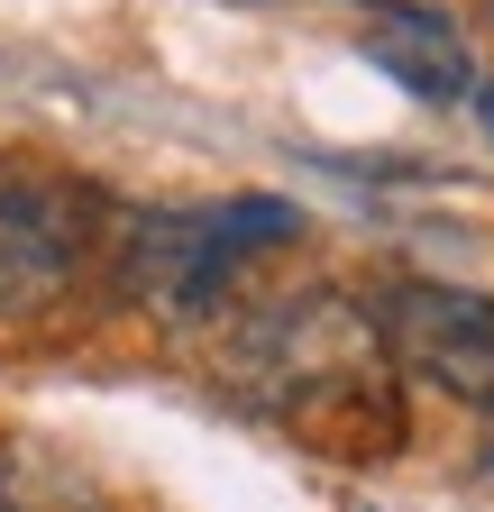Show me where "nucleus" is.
Returning <instances> with one entry per match:
<instances>
[{
  "label": "nucleus",
  "mask_w": 494,
  "mask_h": 512,
  "mask_svg": "<svg viewBox=\"0 0 494 512\" xmlns=\"http://www.w3.org/2000/svg\"><path fill=\"white\" fill-rule=\"evenodd\" d=\"M229 384L284 430L339 448V458H376L403 439L394 403V348L385 320H366L348 293H284L238 330Z\"/></svg>",
  "instance_id": "nucleus-1"
},
{
  "label": "nucleus",
  "mask_w": 494,
  "mask_h": 512,
  "mask_svg": "<svg viewBox=\"0 0 494 512\" xmlns=\"http://www.w3.org/2000/svg\"><path fill=\"white\" fill-rule=\"evenodd\" d=\"M302 211L293 202H193V211H110V275L119 293H129L147 320H165V330H202V320L229 302L238 266L257 247L293 238Z\"/></svg>",
  "instance_id": "nucleus-2"
},
{
  "label": "nucleus",
  "mask_w": 494,
  "mask_h": 512,
  "mask_svg": "<svg viewBox=\"0 0 494 512\" xmlns=\"http://www.w3.org/2000/svg\"><path fill=\"white\" fill-rule=\"evenodd\" d=\"M101 238H110V202L83 174L0 156V330H28L55 302H74Z\"/></svg>",
  "instance_id": "nucleus-3"
},
{
  "label": "nucleus",
  "mask_w": 494,
  "mask_h": 512,
  "mask_svg": "<svg viewBox=\"0 0 494 512\" xmlns=\"http://www.w3.org/2000/svg\"><path fill=\"white\" fill-rule=\"evenodd\" d=\"M385 348H394L403 375L430 384V394H449L467 412H494V302L485 293L403 275L385 293Z\"/></svg>",
  "instance_id": "nucleus-4"
},
{
  "label": "nucleus",
  "mask_w": 494,
  "mask_h": 512,
  "mask_svg": "<svg viewBox=\"0 0 494 512\" xmlns=\"http://www.w3.org/2000/svg\"><path fill=\"white\" fill-rule=\"evenodd\" d=\"M366 55H376L412 101H467V92H476L467 37H458L440 10H403V0H385L376 28H366Z\"/></svg>",
  "instance_id": "nucleus-5"
},
{
  "label": "nucleus",
  "mask_w": 494,
  "mask_h": 512,
  "mask_svg": "<svg viewBox=\"0 0 494 512\" xmlns=\"http://www.w3.org/2000/svg\"><path fill=\"white\" fill-rule=\"evenodd\" d=\"M0 512H110V494L46 439H0Z\"/></svg>",
  "instance_id": "nucleus-6"
},
{
  "label": "nucleus",
  "mask_w": 494,
  "mask_h": 512,
  "mask_svg": "<svg viewBox=\"0 0 494 512\" xmlns=\"http://www.w3.org/2000/svg\"><path fill=\"white\" fill-rule=\"evenodd\" d=\"M476 119H485V138H494V83H485V92H476Z\"/></svg>",
  "instance_id": "nucleus-7"
}]
</instances>
